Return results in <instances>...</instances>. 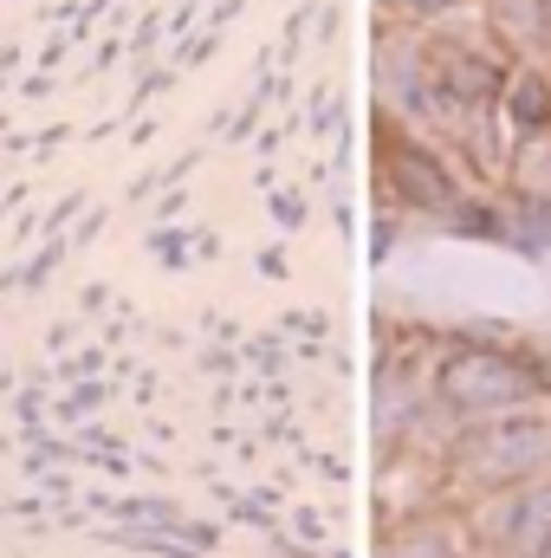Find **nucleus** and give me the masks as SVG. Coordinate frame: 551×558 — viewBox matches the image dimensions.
I'll return each mask as SVG.
<instances>
[{
  "mask_svg": "<svg viewBox=\"0 0 551 558\" xmlns=\"http://www.w3.org/2000/svg\"><path fill=\"white\" fill-rule=\"evenodd\" d=\"M441 390H448V403H461V410H500V403L526 397L532 377H526L519 364H506V357H461V364L441 377Z\"/></svg>",
  "mask_w": 551,
  "mask_h": 558,
  "instance_id": "nucleus-1",
  "label": "nucleus"
},
{
  "mask_svg": "<svg viewBox=\"0 0 551 558\" xmlns=\"http://www.w3.org/2000/svg\"><path fill=\"white\" fill-rule=\"evenodd\" d=\"M539 461H551V428H539V422H513V428H493V435L474 441V468L493 474V481L532 474Z\"/></svg>",
  "mask_w": 551,
  "mask_h": 558,
  "instance_id": "nucleus-2",
  "label": "nucleus"
},
{
  "mask_svg": "<svg viewBox=\"0 0 551 558\" xmlns=\"http://www.w3.org/2000/svg\"><path fill=\"white\" fill-rule=\"evenodd\" d=\"M434 85L448 98L487 105V98H500V65L487 52H467V46H434Z\"/></svg>",
  "mask_w": 551,
  "mask_h": 558,
  "instance_id": "nucleus-3",
  "label": "nucleus"
},
{
  "mask_svg": "<svg viewBox=\"0 0 551 558\" xmlns=\"http://www.w3.org/2000/svg\"><path fill=\"white\" fill-rule=\"evenodd\" d=\"M506 111H513V124H519L526 137L551 131V78H539V72L513 78V92H506Z\"/></svg>",
  "mask_w": 551,
  "mask_h": 558,
  "instance_id": "nucleus-4",
  "label": "nucleus"
},
{
  "mask_svg": "<svg viewBox=\"0 0 551 558\" xmlns=\"http://www.w3.org/2000/svg\"><path fill=\"white\" fill-rule=\"evenodd\" d=\"M396 169H403V182H409L415 202H441V195H448V175H441L421 149H409V143H396Z\"/></svg>",
  "mask_w": 551,
  "mask_h": 558,
  "instance_id": "nucleus-5",
  "label": "nucleus"
},
{
  "mask_svg": "<svg viewBox=\"0 0 551 558\" xmlns=\"http://www.w3.org/2000/svg\"><path fill=\"white\" fill-rule=\"evenodd\" d=\"M519 539H526V546H546L551 539V494L519 500Z\"/></svg>",
  "mask_w": 551,
  "mask_h": 558,
  "instance_id": "nucleus-6",
  "label": "nucleus"
},
{
  "mask_svg": "<svg viewBox=\"0 0 551 558\" xmlns=\"http://www.w3.org/2000/svg\"><path fill=\"white\" fill-rule=\"evenodd\" d=\"M415 7H461V0H415Z\"/></svg>",
  "mask_w": 551,
  "mask_h": 558,
  "instance_id": "nucleus-7",
  "label": "nucleus"
},
{
  "mask_svg": "<svg viewBox=\"0 0 551 558\" xmlns=\"http://www.w3.org/2000/svg\"><path fill=\"white\" fill-rule=\"evenodd\" d=\"M403 558H441V553H428V546H415V553H403Z\"/></svg>",
  "mask_w": 551,
  "mask_h": 558,
  "instance_id": "nucleus-8",
  "label": "nucleus"
}]
</instances>
